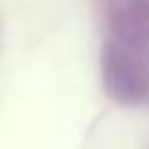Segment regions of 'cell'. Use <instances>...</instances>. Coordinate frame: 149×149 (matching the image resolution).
I'll use <instances>...</instances> for the list:
<instances>
[{"mask_svg": "<svg viewBox=\"0 0 149 149\" xmlns=\"http://www.w3.org/2000/svg\"><path fill=\"white\" fill-rule=\"evenodd\" d=\"M103 84L110 97L127 105L149 99V64L143 57L107 42L101 55Z\"/></svg>", "mask_w": 149, "mask_h": 149, "instance_id": "6da1fadb", "label": "cell"}, {"mask_svg": "<svg viewBox=\"0 0 149 149\" xmlns=\"http://www.w3.org/2000/svg\"><path fill=\"white\" fill-rule=\"evenodd\" d=\"M107 22L110 42L145 59L149 51V0H110Z\"/></svg>", "mask_w": 149, "mask_h": 149, "instance_id": "7a4b0ae2", "label": "cell"}]
</instances>
